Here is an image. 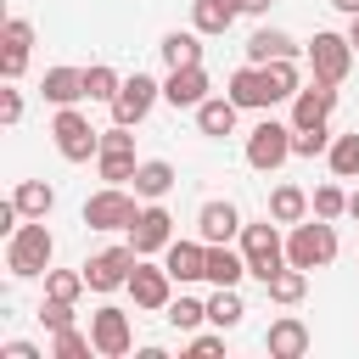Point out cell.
Wrapping results in <instances>:
<instances>
[{
  "mask_svg": "<svg viewBox=\"0 0 359 359\" xmlns=\"http://www.w3.org/2000/svg\"><path fill=\"white\" fill-rule=\"evenodd\" d=\"M140 219V196L123 185H101L95 196H84V224L90 230H129Z\"/></svg>",
  "mask_w": 359,
  "mask_h": 359,
  "instance_id": "5b68a950",
  "label": "cell"
},
{
  "mask_svg": "<svg viewBox=\"0 0 359 359\" xmlns=\"http://www.w3.org/2000/svg\"><path fill=\"white\" fill-rule=\"evenodd\" d=\"M163 101L180 112V107H202L208 101V67L196 62V67H168V79H163Z\"/></svg>",
  "mask_w": 359,
  "mask_h": 359,
  "instance_id": "5bb4252c",
  "label": "cell"
},
{
  "mask_svg": "<svg viewBox=\"0 0 359 359\" xmlns=\"http://www.w3.org/2000/svg\"><path fill=\"white\" fill-rule=\"evenodd\" d=\"M39 320H45V331H67V325H73V303L45 297V303H39Z\"/></svg>",
  "mask_w": 359,
  "mask_h": 359,
  "instance_id": "ab89813d",
  "label": "cell"
},
{
  "mask_svg": "<svg viewBox=\"0 0 359 359\" xmlns=\"http://www.w3.org/2000/svg\"><path fill=\"white\" fill-rule=\"evenodd\" d=\"M320 151H331V129H325V123L292 129V157H320Z\"/></svg>",
  "mask_w": 359,
  "mask_h": 359,
  "instance_id": "f35d334b",
  "label": "cell"
},
{
  "mask_svg": "<svg viewBox=\"0 0 359 359\" xmlns=\"http://www.w3.org/2000/svg\"><path fill=\"white\" fill-rule=\"evenodd\" d=\"M79 292H90L84 269H45V297H62V303H79Z\"/></svg>",
  "mask_w": 359,
  "mask_h": 359,
  "instance_id": "836d02e7",
  "label": "cell"
},
{
  "mask_svg": "<svg viewBox=\"0 0 359 359\" xmlns=\"http://www.w3.org/2000/svg\"><path fill=\"white\" fill-rule=\"evenodd\" d=\"M140 264V252L123 241V247H107V252H95V258H84L79 269H84V280H90V292H118V286H129V269Z\"/></svg>",
  "mask_w": 359,
  "mask_h": 359,
  "instance_id": "ba28073f",
  "label": "cell"
},
{
  "mask_svg": "<svg viewBox=\"0 0 359 359\" xmlns=\"http://www.w3.org/2000/svg\"><path fill=\"white\" fill-rule=\"evenodd\" d=\"M269 6H275V0H241V11H252V17H258V11H269Z\"/></svg>",
  "mask_w": 359,
  "mask_h": 359,
  "instance_id": "ee69618b",
  "label": "cell"
},
{
  "mask_svg": "<svg viewBox=\"0 0 359 359\" xmlns=\"http://www.w3.org/2000/svg\"><path fill=\"white\" fill-rule=\"evenodd\" d=\"M309 325L297 320V314H280V320H269V331H264V348H269V359H303L309 353Z\"/></svg>",
  "mask_w": 359,
  "mask_h": 359,
  "instance_id": "e0dca14e",
  "label": "cell"
},
{
  "mask_svg": "<svg viewBox=\"0 0 359 359\" xmlns=\"http://www.w3.org/2000/svg\"><path fill=\"white\" fill-rule=\"evenodd\" d=\"M0 359H45L34 342H0Z\"/></svg>",
  "mask_w": 359,
  "mask_h": 359,
  "instance_id": "7bdbcfd3",
  "label": "cell"
},
{
  "mask_svg": "<svg viewBox=\"0 0 359 359\" xmlns=\"http://www.w3.org/2000/svg\"><path fill=\"white\" fill-rule=\"evenodd\" d=\"M196 230H202V241H230V236H241V213H236V202L224 196H213V202H202L196 208Z\"/></svg>",
  "mask_w": 359,
  "mask_h": 359,
  "instance_id": "ffe728a7",
  "label": "cell"
},
{
  "mask_svg": "<svg viewBox=\"0 0 359 359\" xmlns=\"http://www.w3.org/2000/svg\"><path fill=\"white\" fill-rule=\"evenodd\" d=\"M325 163H331L337 180H359V129H353V135H331Z\"/></svg>",
  "mask_w": 359,
  "mask_h": 359,
  "instance_id": "4dcf8cb0",
  "label": "cell"
},
{
  "mask_svg": "<svg viewBox=\"0 0 359 359\" xmlns=\"http://www.w3.org/2000/svg\"><path fill=\"white\" fill-rule=\"evenodd\" d=\"M348 219H359V191H348Z\"/></svg>",
  "mask_w": 359,
  "mask_h": 359,
  "instance_id": "7dc6e473",
  "label": "cell"
},
{
  "mask_svg": "<svg viewBox=\"0 0 359 359\" xmlns=\"http://www.w3.org/2000/svg\"><path fill=\"white\" fill-rule=\"evenodd\" d=\"M241 314H247V303H241V292H236V286H219V292L208 297V320H213L219 331H236V325H241Z\"/></svg>",
  "mask_w": 359,
  "mask_h": 359,
  "instance_id": "f546056e",
  "label": "cell"
},
{
  "mask_svg": "<svg viewBox=\"0 0 359 359\" xmlns=\"http://www.w3.org/2000/svg\"><path fill=\"white\" fill-rule=\"evenodd\" d=\"M241 275H247V258L230 252V241H208V280L213 286H241Z\"/></svg>",
  "mask_w": 359,
  "mask_h": 359,
  "instance_id": "484cf974",
  "label": "cell"
},
{
  "mask_svg": "<svg viewBox=\"0 0 359 359\" xmlns=\"http://www.w3.org/2000/svg\"><path fill=\"white\" fill-rule=\"evenodd\" d=\"M163 320H168L174 331H196V325L208 320V303H202V297H185V292H180V297H168V314H163Z\"/></svg>",
  "mask_w": 359,
  "mask_h": 359,
  "instance_id": "e575fe53",
  "label": "cell"
},
{
  "mask_svg": "<svg viewBox=\"0 0 359 359\" xmlns=\"http://www.w3.org/2000/svg\"><path fill=\"white\" fill-rule=\"evenodd\" d=\"M348 39H353V50H359V11L348 17Z\"/></svg>",
  "mask_w": 359,
  "mask_h": 359,
  "instance_id": "f6af8a7d",
  "label": "cell"
},
{
  "mask_svg": "<svg viewBox=\"0 0 359 359\" xmlns=\"http://www.w3.org/2000/svg\"><path fill=\"white\" fill-rule=\"evenodd\" d=\"M314 208H309V191L303 185H275L269 191V219L275 224H303Z\"/></svg>",
  "mask_w": 359,
  "mask_h": 359,
  "instance_id": "d4e9b609",
  "label": "cell"
},
{
  "mask_svg": "<svg viewBox=\"0 0 359 359\" xmlns=\"http://www.w3.org/2000/svg\"><path fill=\"white\" fill-rule=\"evenodd\" d=\"M39 95H45L50 107H79V101L90 95V90H84V67H45Z\"/></svg>",
  "mask_w": 359,
  "mask_h": 359,
  "instance_id": "ac0fdd59",
  "label": "cell"
},
{
  "mask_svg": "<svg viewBox=\"0 0 359 359\" xmlns=\"http://www.w3.org/2000/svg\"><path fill=\"white\" fill-rule=\"evenodd\" d=\"M337 258V224L331 219H303V224H292V236H286V264H297V269H325Z\"/></svg>",
  "mask_w": 359,
  "mask_h": 359,
  "instance_id": "7a4b0ae2",
  "label": "cell"
},
{
  "mask_svg": "<svg viewBox=\"0 0 359 359\" xmlns=\"http://www.w3.org/2000/svg\"><path fill=\"white\" fill-rule=\"evenodd\" d=\"M95 168H101V180H107V185H123V180H135V168H140V163H135V151H101V157H95Z\"/></svg>",
  "mask_w": 359,
  "mask_h": 359,
  "instance_id": "74e56055",
  "label": "cell"
},
{
  "mask_svg": "<svg viewBox=\"0 0 359 359\" xmlns=\"http://www.w3.org/2000/svg\"><path fill=\"white\" fill-rule=\"evenodd\" d=\"M95 353V337H84V331H50V359H90Z\"/></svg>",
  "mask_w": 359,
  "mask_h": 359,
  "instance_id": "d590c367",
  "label": "cell"
},
{
  "mask_svg": "<svg viewBox=\"0 0 359 359\" xmlns=\"http://www.w3.org/2000/svg\"><path fill=\"white\" fill-rule=\"evenodd\" d=\"M17 208H22V219H45L50 208H56V185H45V180H22L17 191Z\"/></svg>",
  "mask_w": 359,
  "mask_h": 359,
  "instance_id": "f1b7e54d",
  "label": "cell"
},
{
  "mask_svg": "<svg viewBox=\"0 0 359 359\" xmlns=\"http://www.w3.org/2000/svg\"><path fill=\"white\" fill-rule=\"evenodd\" d=\"M163 62H168V67H196V62H202V34H196V28H191V34H180V28L163 34Z\"/></svg>",
  "mask_w": 359,
  "mask_h": 359,
  "instance_id": "83f0119b",
  "label": "cell"
},
{
  "mask_svg": "<svg viewBox=\"0 0 359 359\" xmlns=\"http://www.w3.org/2000/svg\"><path fill=\"white\" fill-rule=\"evenodd\" d=\"M50 258H56V236L45 230V219H28V224H17V230L6 236V269H11L17 280L45 275Z\"/></svg>",
  "mask_w": 359,
  "mask_h": 359,
  "instance_id": "6da1fadb",
  "label": "cell"
},
{
  "mask_svg": "<svg viewBox=\"0 0 359 359\" xmlns=\"http://www.w3.org/2000/svg\"><path fill=\"white\" fill-rule=\"evenodd\" d=\"M309 208H314V219H342L348 213V191L337 185V180H325V185H314V196H309Z\"/></svg>",
  "mask_w": 359,
  "mask_h": 359,
  "instance_id": "d6a6232c",
  "label": "cell"
},
{
  "mask_svg": "<svg viewBox=\"0 0 359 359\" xmlns=\"http://www.w3.org/2000/svg\"><path fill=\"white\" fill-rule=\"evenodd\" d=\"M157 95H163V84L151 79V73H135V79H123L118 84V95H112V123H140L151 107H157Z\"/></svg>",
  "mask_w": 359,
  "mask_h": 359,
  "instance_id": "30bf717a",
  "label": "cell"
},
{
  "mask_svg": "<svg viewBox=\"0 0 359 359\" xmlns=\"http://www.w3.org/2000/svg\"><path fill=\"white\" fill-rule=\"evenodd\" d=\"M118 84H123V79H118L107 62H90V67H84V90H90V101H107V107H112Z\"/></svg>",
  "mask_w": 359,
  "mask_h": 359,
  "instance_id": "8d00e7d4",
  "label": "cell"
},
{
  "mask_svg": "<svg viewBox=\"0 0 359 359\" xmlns=\"http://www.w3.org/2000/svg\"><path fill=\"white\" fill-rule=\"evenodd\" d=\"M264 73H269V90H275V101H292V95L303 90V73H297V56H280V62H264Z\"/></svg>",
  "mask_w": 359,
  "mask_h": 359,
  "instance_id": "1f68e13d",
  "label": "cell"
},
{
  "mask_svg": "<svg viewBox=\"0 0 359 359\" xmlns=\"http://www.w3.org/2000/svg\"><path fill=\"white\" fill-rule=\"evenodd\" d=\"M168 292H174V275L163 269V264H135L129 269V297H135V309H168Z\"/></svg>",
  "mask_w": 359,
  "mask_h": 359,
  "instance_id": "4fadbf2b",
  "label": "cell"
},
{
  "mask_svg": "<svg viewBox=\"0 0 359 359\" xmlns=\"http://www.w3.org/2000/svg\"><path fill=\"white\" fill-rule=\"evenodd\" d=\"M22 118V90H11V79H6V90H0V123H17Z\"/></svg>",
  "mask_w": 359,
  "mask_h": 359,
  "instance_id": "b9f144b4",
  "label": "cell"
},
{
  "mask_svg": "<svg viewBox=\"0 0 359 359\" xmlns=\"http://www.w3.org/2000/svg\"><path fill=\"white\" fill-rule=\"evenodd\" d=\"M90 337H95V353H101V359H123V353L135 348V325H129V314H123L118 303H101V309L90 314Z\"/></svg>",
  "mask_w": 359,
  "mask_h": 359,
  "instance_id": "9c48e42d",
  "label": "cell"
},
{
  "mask_svg": "<svg viewBox=\"0 0 359 359\" xmlns=\"http://www.w3.org/2000/svg\"><path fill=\"white\" fill-rule=\"evenodd\" d=\"M337 112V84L331 79H314V84H303L297 95H292V129H314V123H325Z\"/></svg>",
  "mask_w": 359,
  "mask_h": 359,
  "instance_id": "7c38bea8",
  "label": "cell"
},
{
  "mask_svg": "<svg viewBox=\"0 0 359 359\" xmlns=\"http://www.w3.org/2000/svg\"><path fill=\"white\" fill-rule=\"evenodd\" d=\"M0 73L17 84L22 79V67H28V45H34V22L28 17H6V28H0Z\"/></svg>",
  "mask_w": 359,
  "mask_h": 359,
  "instance_id": "9a60e30c",
  "label": "cell"
},
{
  "mask_svg": "<svg viewBox=\"0 0 359 359\" xmlns=\"http://www.w3.org/2000/svg\"><path fill=\"white\" fill-rule=\"evenodd\" d=\"M241 17V0H191V28L196 34H224Z\"/></svg>",
  "mask_w": 359,
  "mask_h": 359,
  "instance_id": "cb8c5ba5",
  "label": "cell"
},
{
  "mask_svg": "<svg viewBox=\"0 0 359 359\" xmlns=\"http://www.w3.org/2000/svg\"><path fill=\"white\" fill-rule=\"evenodd\" d=\"M185 353H191V359H213V353H224V331H219V325H213V331H196V337L185 342Z\"/></svg>",
  "mask_w": 359,
  "mask_h": 359,
  "instance_id": "60d3db41",
  "label": "cell"
},
{
  "mask_svg": "<svg viewBox=\"0 0 359 359\" xmlns=\"http://www.w3.org/2000/svg\"><path fill=\"white\" fill-rule=\"evenodd\" d=\"M241 258H247V275H258V280H269L275 269H286V236L275 230L269 213L258 224H241Z\"/></svg>",
  "mask_w": 359,
  "mask_h": 359,
  "instance_id": "3957f363",
  "label": "cell"
},
{
  "mask_svg": "<svg viewBox=\"0 0 359 359\" xmlns=\"http://www.w3.org/2000/svg\"><path fill=\"white\" fill-rule=\"evenodd\" d=\"M297 50H303V45H297L286 28H258V34L247 39V62H258V67H264V62H280V56H297Z\"/></svg>",
  "mask_w": 359,
  "mask_h": 359,
  "instance_id": "44dd1931",
  "label": "cell"
},
{
  "mask_svg": "<svg viewBox=\"0 0 359 359\" xmlns=\"http://www.w3.org/2000/svg\"><path fill=\"white\" fill-rule=\"evenodd\" d=\"M50 140H56V151H62L67 163H90V157H101V129H95L79 107H56V118H50Z\"/></svg>",
  "mask_w": 359,
  "mask_h": 359,
  "instance_id": "277c9868",
  "label": "cell"
},
{
  "mask_svg": "<svg viewBox=\"0 0 359 359\" xmlns=\"http://www.w3.org/2000/svg\"><path fill=\"white\" fill-rule=\"evenodd\" d=\"M331 6H337L342 17H353V11H359V0H331Z\"/></svg>",
  "mask_w": 359,
  "mask_h": 359,
  "instance_id": "bcb514c9",
  "label": "cell"
},
{
  "mask_svg": "<svg viewBox=\"0 0 359 359\" xmlns=\"http://www.w3.org/2000/svg\"><path fill=\"white\" fill-rule=\"evenodd\" d=\"M163 269L191 286V280H208V241H168L163 247Z\"/></svg>",
  "mask_w": 359,
  "mask_h": 359,
  "instance_id": "2e32d148",
  "label": "cell"
},
{
  "mask_svg": "<svg viewBox=\"0 0 359 359\" xmlns=\"http://www.w3.org/2000/svg\"><path fill=\"white\" fill-rule=\"evenodd\" d=\"M236 112H241V107H236L230 95H208V101L196 107V129L213 135V140H224V135H236Z\"/></svg>",
  "mask_w": 359,
  "mask_h": 359,
  "instance_id": "7402d4cb",
  "label": "cell"
},
{
  "mask_svg": "<svg viewBox=\"0 0 359 359\" xmlns=\"http://www.w3.org/2000/svg\"><path fill=\"white\" fill-rule=\"evenodd\" d=\"M168 241H174V219H168V208H163V202H146L140 219L129 224V247H135L140 258H151V252H163Z\"/></svg>",
  "mask_w": 359,
  "mask_h": 359,
  "instance_id": "8fae6325",
  "label": "cell"
},
{
  "mask_svg": "<svg viewBox=\"0 0 359 359\" xmlns=\"http://www.w3.org/2000/svg\"><path fill=\"white\" fill-rule=\"evenodd\" d=\"M286 157H292V123H275V118H264V123L247 135V168H258V174H275Z\"/></svg>",
  "mask_w": 359,
  "mask_h": 359,
  "instance_id": "52a82bcc",
  "label": "cell"
},
{
  "mask_svg": "<svg viewBox=\"0 0 359 359\" xmlns=\"http://www.w3.org/2000/svg\"><path fill=\"white\" fill-rule=\"evenodd\" d=\"M174 180H180V174H174V163L151 157V163H140V168H135V196H140V202H163V196L174 191Z\"/></svg>",
  "mask_w": 359,
  "mask_h": 359,
  "instance_id": "603a6c76",
  "label": "cell"
},
{
  "mask_svg": "<svg viewBox=\"0 0 359 359\" xmlns=\"http://www.w3.org/2000/svg\"><path fill=\"white\" fill-rule=\"evenodd\" d=\"M264 292H269V303H303V292H309V269H297V264H286V269H275L269 280H264Z\"/></svg>",
  "mask_w": 359,
  "mask_h": 359,
  "instance_id": "4316f807",
  "label": "cell"
},
{
  "mask_svg": "<svg viewBox=\"0 0 359 359\" xmlns=\"http://www.w3.org/2000/svg\"><path fill=\"white\" fill-rule=\"evenodd\" d=\"M303 56H309L314 79H331V84H342L359 50H353V39H348V34H331V28H320V34L303 45Z\"/></svg>",
  "mask_w": 359,
  "mask_h": 359,
  "instance_id": "8992f818",
  "label": "cell"
},
{
  "mask_svg": "<svg viewBox=\"0 0 359 359\" xmlns=\"http://www.w3.org/2000/svg\"><path fill=\"white\" fill-rule=\"evenodd\" d=\"M230 101H236V107H275V90H269V73H264L258 62H247V67H236V73H230Z\"/></svg>",
  "mask_w": 359,
  "mask_h": 359,
  "instance_id": "d6986e66",
  "label": "cell"
}]
</instances>
